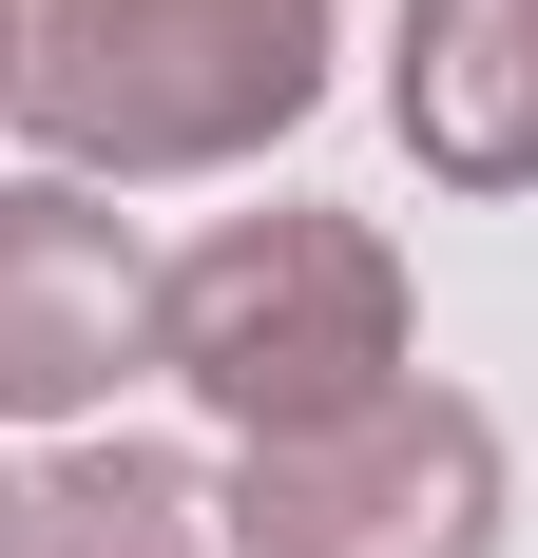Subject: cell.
Here are the masks:
<instances>
[{
    "label": "cell",
    "instance_id": "277c9868",
    "mask_svg": "<svg viewBox=\"0 0 538 558\" xmlns=\"http://www.w3.org/2000/svg\"><path fill=\"white\" fill-rule=\"evenodd\" d=\"M155 366V251L77 173H0V424H97Z\"/></svg>",
    "mask_w": 538,
    "mask_h": 558
},
{
    "label": "cell",
    "instance_id": "3957f363",
    "mask_svg": "<svg viewBox=\"0 0 538 558\" xmlns=\"http://www.w3.org/2000/svg\"><path fill=\"white\" fill-rule=\"evenodd\" d=\"M231 558H500V424L462 386H384L366 424L250 444Z\"/></svg>",
    "mask_w": 538,
    "mask_h": 558
},
{
    "label": "cell",
    "instance_id": "6da1fadb",
    "mask_svg": "<svg viewBox=\"0 0 538 558\" xmlns=\"http://www.w3.org/2000/svg\"><path fill=\"white\" fill-rule=\"evenodd\" d=\"M327 0H20V77L0 116L39 135L77 193H173V173H250L327 116Z\"/></svg>",
    "mask_w": 538,
    "mask_h": 558
},
{
    "label": "cell",
    "instance_id": "7a4b0ae2",
    "mask_svg": "<svg viewBox=\"0 0 538 558\" xmlns=\"http://www.w3.org/2000/svg\"><path fill=\"white\" fill-rule=\"evenodd\" d=\"M155 366L212 404L231 444H308V424H366L404 366V251L366 213H231L155 270Z\"/></svg>",
    "mask_w": 538,
    "mask_h": 558
},
{
    "label": "cell",
    "instance_id": "5b68a950",
    "mask_svg": "<svg viewBox=\"0 0 538 558\" xmlns=\"http://www.w3.org/2000/svg\"><path fill=\"white\" fill-rule=\"evenodd\" d=\"M384 116L424 193H538V0H404Z\"/></svg>",
    "mask_w": 538,
    "mask_h": 558
},
{
    "label": "cell",
    "instance_id": "52a82bcc",
    "mask_svg": "<svg viewBox=\"0 0 538 558\" xmlns=\"http://www.w3.org/2000/svg\"><path fill=\"white\" fill-rule=\"evenodd\" d=\"M0 558H39V501H20V482H0Z\"/></svg>",
    "mask_w": 538,
    "mask_h": 558
},
{
    "label": "cell",
    "instance_id": "8992f818",
    "mask_svg": "<svg viewBox=\"0 0 538 558\" xmlns=\"http://www.w3.org/2000/svg\"><path fill=\"white\" fill-rule=\"evenodd\" d=\"M20 501H39V558H231V482L193 444H58Z\"/></svg>",
    "mask_w": 538,
    "mask_h": 558
},
{
    "label": "cell",
    "instance_id": "ba28073f",
    "mask_svg": "<svg viewBox=\"0 0 538 558\" xmlns=\"http://www.w3.org/2000/svg\"><path fill=\"white\" fill-rule=\"evenodd\" d=\"M0 77H20V0H0Z\"/></svg>",
    "mask_w": 538,
    "mask_h": 558
}]
</instances>
